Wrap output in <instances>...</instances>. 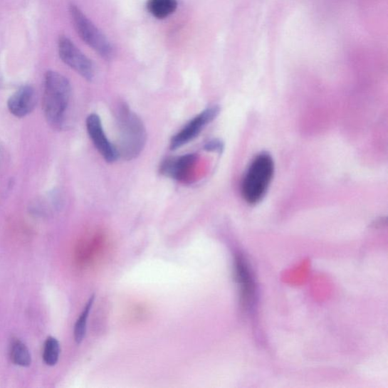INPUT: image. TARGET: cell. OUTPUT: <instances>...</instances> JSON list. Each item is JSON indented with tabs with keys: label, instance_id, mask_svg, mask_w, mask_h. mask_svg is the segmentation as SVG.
<instances>
[{
	"label": "cell",
	"instance_id": "5",
	"mask_svg": "<svg viewBox=\"0 0 388 388\" xmlns=\"http://www.w3.org/2000/svg\"><path fill=\"white\" fill-rule=\"evenodd\" d=\"M58 54L63 62L82 78L91 81L95 77V68L90 58L65 36L58 41Z\"/></svg>",
	"mask_w": 388,
	"mask_h": 388
},
{
	"label": "cell",
	"instance_id": "3",
	"mask_svg": "<svg viewBox=\"0 0 388 388\" xmlns=\"http://www.w3.org/2000/svg\"><path fill=\"white\" fill-rule=\"evenodd\" d=\"M274 173V160L268 152H261L253 159L241 183V194L246 203L256 204L262 201Z\"/></svg>",
	"mask_w": 388,
	"mask_h": 388
},
{
	"label": "cell",
	"instance_id": "14",
	"mask_svg": "<svg viewBox=\"0 0 388 388\" xmlns=\"http://www.w3.org/2000/svg\"><path fill=\"white\" fill-rule=\"evenodd\" d=\"M222 149V143L218 140L209 141L204 146V150L208 152H221Z\"/></svg>",
	"mask_w": 388,
	"mask_h": 388
},
{
	"label": "cell",
	"instance_id": "2",
	"mask_svg": "<svg viewBox=\"0 0 388 388\" xmlns=\"http://www.w3.org/2000/svg\"><path fill=\"white\" fill-rule=\"evenodd\" d=\"M115 120L119 134V145L116 146L120 157L125 160L136 159L147 143V130L140 117L125 103L117 107Z\"/></svg>",
	"mask_w": 388,
	"mask_h": 388
},
{
	"label": "cell",
	"instance_id": "8",
	"mask_svg": "<svg viewBox=\"0 0 388 388\" xmlns=\"http://www.w3.org/2000/svg\"><path fill=\"white\" fill-rule=\"evenodd\" d=\"M37 102L36 91L32 86L26 85L11 94L7 101V108L11 115L21 119L34 110Z\"/></svg>",
	"mask_w": 388,
	"mask_h": 388
},
{
	"label": "cell",
	"instance_id": "9",
	"mask_svg": "<svg viewBox=\"0 0 388 388\" xmlns=\"http://www.w3.org/2000/svg\"><path fill=\"white\" fill-rule=\"evenodd\" d=\"M196 160L197 157L194 154L169 157L162 162L160 173L172 179L184 182L189 177Z\"/></svg>",
	"mask_w": 388,
	"mask_h": 388
},
{
	"label": "cell",
	"instance_id": "13",
	"mask_svg": "<svg viewBox=\"0 0 388 388\" xmlns=\"http://www.w3.org/2000/svg\"><path fill=\"white\" fill-rule=\"evenodd\" d=\"M61 345L53 337L46 339L44 344L43 359L47 366L54 367L60 359Z\"/></svg>",
	"mask_w": 388,
	"mask_h": 388
},
{
	"label": "cell",
	"instance_id": "4",
	"mask_svg": "<svg viewBox=\"0 0 388 388\" xmlns=\"http://www.w3.org/2000/svg\"><path fill=\"white\" fill-rule=\"evenodd\" d=\"M70 17L79 37L104 60L110 61L114 56L111 43L102 31L84 14L77 6H69Z\"/></svg>",
	"mask_w": 388,
	"mask_h": 388
},
{
	"label": "cell",
	"instance_id": "11",
	"mask_svg": "<svg viewBox=\"0 0 388 388\" xmlns=\"http://www.w3.org/2000/svg\"><path fill=\"white\" fill-rule=\"evenodd\" d=\"M10 355L11 361L16 365L22 367H28L31 364V356L27 346L20 340H13L11 345Z\"/></svg>",
	"mask_w": 388,
	"mask_h": 388
},
{
	"label": "cell",
	"instance_id": "1",
	"mask_svg": "<svg viewBox=\"0 0 388 388\" xmlns=\"http://www.w3.org/2000/svg\"><path fill=\"white\" fill-rule=\"evenodd\" d=\"M72 86L64 75L48 70L44 77L43 111L51 127L61 130L65 125L72 99Z\"/></svg>",
	"mask_w": 388,
	"mask_h": 388
},
{
	"label": "cell",
	"instance_id": "10",
	"mask_svg": "<svg viewBox=\"0 0 388 388\" xmlns=\"http://www.w3.org/2000/svg\"><path fill=\"white\" fill-rule=\"evenodd\" d=\"M149 13L158 19H167L178 8L177 0H147Z\"/></svg>",
	"mask_w": 388,
	"mask_h": 388
},
{
	"label": "cell",
	"instance_id": "7",
	"mask_svg": "<svg viewBox=\"0 0 388 388\" xmlns=\"http://www.w3.org/2000/svg\"><path fill=\"white\" fill-rule=\"evenodd\" d=\"M86 127L93 145L105 161L112 163L120 158L116 146L110 142L104 132L102 121L98 115L93 113L87 117Z\"/></svg>",
	"mask_w": 388,
	"mask_h": 388
},
{
	"label": "cell",
	"instance_id": "6",
	"mask_svg": "<svg viewBox=\"0 0 388 388\" xmlns=\"http://www.w3.org/2000/svg\"><path fill=\"white\" fill-rule=\"evenodd\" d=\"M217 105L204 110L192 120L188 122L178 133L172 137L170 147L172 150H178L190 143L201 133L203 129L213 122L219 114Z\"/></svg>",
	"mask_w": 388,
	"mask_h": 388
},
{
	"label": "cell",
	"instance_id": "12",
	"mask_svg": "<svg viewBox=\"0 0 388 388\" xmlns=\"http://www.w3.org/2000/svg\"><path fill=\"white\" fill-rule=\"evenodd\" d=\"M95 300V295H93L88 301L83 312L79 316L75 325L74 336L75 342L80 345L83 342L87 332L88 320L89 318L91 309Z\"/></svg>",
	"mask_w": 388,
	"mask_h": 388
}]
</instances>
